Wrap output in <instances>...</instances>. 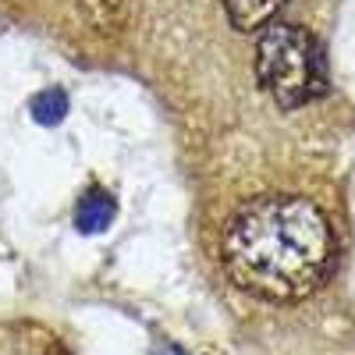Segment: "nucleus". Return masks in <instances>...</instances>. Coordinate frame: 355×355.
<instances>
[{
  "instance_id": "423d86ee",
  "label": "nucleus",
  "mask_w": 355,
  "mask_h": 355,
  "mask_svg": "<svg viewBox=\"0 0 355 355\" xmlns=\"http://www.w3.org/2000/svg\"><path fill=\"white\" fill-rule=\"evenodd\" d=\"M64 114H68L64 89H46V93L33 100V117L40 125H57V121H64Z\"/></svg>"
},
{
  "instance_id": "20e7f679",
  "label": "nucleus",
  "mask_w": 355,
  "mask_h": 355,
  "mask_svg": "<svg viewBox=\"0 0 355 355\" xmlns=\"http://www.w3.org/2000/svg\"><path fill=\"white\" fill-rule=\"evenodd\" d=\"M78 11L89 33L117 36L128 21V0H78Z\"/></svg>"
},
{
  "instance_id": "f03ea898",
  "label": "nucleus",
  "mask_w": 355,
  "mask_h": 355,
  "mask_svg": "<svg viewBox=\"0 0 355 355\" xmlns=\"http://www.w3.org/2000/svg\"><path fill=\"white\" fill-rule=\"evenodd\" d=\"M256 78L284 110L320 100L327 93V61L316 36L291 21L266 25L256 43Z\"/></svg>"
},
{
  "instance_id": "f257e3e1",
  "label": "nucleus",
  "mask_w": 355,
  "mask_h": 355,
  "mask_svg": "<svg viewBox=\"0 0 355 355\" xmlns=\"http://www.w3.org/2000/svg\"><path fill=\"white\" fill-rule=\"evenodd\" d=\"M334 227L313 199L256 196L231 214L220 263L242 291L263 302H302L334 266Z\"/></svg>"
},
{
  "instance_id": "39448f33",
  "label": "nucleus",
  "mask_w": 355,
  "mask_h": 355,
  "mask_svg": "<svg viewBox=\"0 0 355 355\" xmlns=\"http://www.w3.org/2000/svg\"><path fill=\"white\" fill-rule=\"evenodd\" d=\"M110 220H114V199H110V192H103V189H89V192L78 199L75 227H78L82 234H96V231H103Z\"/></svg>"
},
{
  "instance_id": "7ed1b4c3",
  "label": "nucleus",
  "mask_w": 355,
  "mask_h": 355,
  "mask_svg": "<svg viewBox=\"0 0 355 355\" xmlns=\"http://www.w3.org/2000/svg\"><path fill=\"white\" fill-rule=\"evenodd\" d=\"M288 0H224V11L239 33H263L274 25Z\"/></svg>"
}]
</instances>
